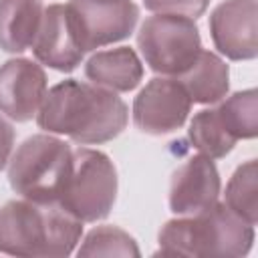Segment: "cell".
Wrapping results in <instances>:
<instances>
[{
    "mask_svg": "<svg viewBox=\"0 0 258 258\" xmlns=\"http://www.w3.org/2000/svg\"><path fill=\"white\" fill-rule=\"evenodd\" d=\"M220 173L214 159L206 155H194L179 165L169 183V208L175 216L198 214L218 202Z\"/></svg>",
    "mask_w": 258,
    "mask_h": 258,
    "instance_id": "obj_11",
    "label": "cell"
},
{
    "mask_svg": "<svg viewBox=\"0 0 258 258\" xmlns=\"http://www.w3.org/2000/svg\"><path fill=\"white\" fill-rule=\"evenodd\" d=\"M83 222L58 204L12 200L0 208V252L28 258H64L81 242Z\"/></svg>",
    "mask_w": 258,
    "mask_h": 258,
    "instance_id": "obj_2",
    "label": "cell"
},
{
    "mask_svg": "<svg viewBox=\"0 0 258 258\" xmlns=\"http://www.w3.org/2000/svg\"><path fill=\"white\" fill-rule=\"evenodd\" d=\"M85 77L107 91L129 93L143 79V64L129 46H117L95 52L85 64Z\"/></svg>",
    "mask_w": 258,
    "mask_h": 258,
    "instance_id": "obj_13",
    "label": "cell"
},
{
    "mask_svg": "<svg viewBox=\"0 0 258 258\" xmlns=\"http://www.w3.org/2000/svg\"><path fill=\"white\" fill-rule=\"evenodd\" d=\"M191 111V99L177 79H151L133 101V123L147 135H165L179 129Z\"/></svg>",
    "mask_w": 258,
    "mask_h": 258,
    "instance_id": "obj_8",
    "label": "cell"
},
{
    "mask_svg": "<svg viewBox=\"0 0 258 258\" xmlns=\"http://www.w3.org/2000/svg\"><path fill=\"white\" fill-rule=\"evenodd\" d=\"M64 6L83 52L129 38L139 20V8L133 0H69Z\"/></svg>",
    "mask_w": 258,
    "mask_h": 258,
    "instance_id": "obj_7",
    "label": "cell"
},
{
    "mask_svg": "<svg viewBox=\"0 0 258 258\" xmlns=\"http://www.w3.org/2000/svg\"><path fill=\"white\" fill-rule=\"evenodd\" d=\"M145 8L155 14H179L187 18H200L210 0H143Z\"/></svg>",
    "mask_w": 258,
    "mask_h": 258,
    "instance_id": "obj_20",
    "label": "cell"
},
{
    "mask_svg": "<svg viewBox=\"0 0 258 258\" xmlns=\"http://www.w3.org/2000/svg\"><path fill=\"white\" fill-rule=\"evenodd\" d=\"M137 44L149 69L165 77L181 75L202 50L196 20L179 14L149 16L139 28Z\"/></svg>",
    "mask_w": 258,
    "mask_h": 258,
    "instance_id": "obj_6",
    "label": "cell"
},
{
    "mask_svg": "<svg viewBox=\"0 0 258 258\" xmlns=\"http://www.w3.org/2000/svg\"><path fill=\"white\" fill-rule=\"evenodd\" d=\"M127 121V105L117 93L77 79L48 89L36 113L40 129L67 135L79 145L107 143L123 133Z\"/></svg>",
    "mask_w": 258,
    "mask_h": 258,
    "instance_id": "obj_1",
    "label": "cell"
},
{
    "mask_svg": "<svg viewBox=\"0 0 258 258\" xmlns=\"http://www.w3.org/2000/svg\"><path fill=\"white\" fill-rule=\"evenodd\" d=\"M254 244V226L226 204L165 222L159 230V254L177 256H246Z\"/></svg>",
    "mask_w": 258,
    "mask_h": 258,
    "instance_id": "obj_3",
    "label": "cell"
},
{
    "mask_svg": "<svg viewBox=\"0 0 258 258\" xmlns=\"http://www.w3.org/2000/svg\"><path fill=\"white\" fill-rule=\"evenodd\" d=\"M224 127L230 135L240 139H254L258 135V93L256 89L240 91L230 95L228 99L216 107Z\"/></svg>",
    "mask_w": 258,
    "mask_h": 258,
    "instance_id": "obj_17",
    "label": "cell"
},
{
    "mask_svg": "<svg viewBox=\"0 0 258 258\" xmlns=\"http://www.w3.org/2000/svg\"><path fill=\"white\" fill-rule=\"evenodd\" d=\"M117 200V169L109 155L97 149H73V165L58 206L81 222L109 216Z\"/></svg>",
    "mask_w": 258,
    "mask_h": 258,
    "instance_id": "obj_5",
    "label": "cell"
},
{
    "mask_svg": "<svg viewBox=\"0 0 258 258\" xmlns=\"http://www.w3.org/2000/svg\"><path fill=\"white\" fill-rule=\"evenodd\" d=\"M32 52L38 62L60 73H71L81 64L85 52L75 40L64 4H50L44 8Z\"/></svg>",
    "mask_w": 258,
    "mask_h": 258,
    "instance_id": "obj_12",
    "label": "cell"
},
{
    "mask_svg": "<svg viewBox=\"0 0 258 258\" xmlns=\"http://www.w3.org/2000/svg\"><path fill=\"white\" fill-rule=\"evenodd\" d=\"M79 256H121V258H139L141 252L133 236L117 226H99L87 234Z\"/></svg>",
    "mask_w": 258,
    "mask_h": 258,
    "instance_id": "obj_19",
    "label": "cell"
},
{
    "mask_svg": "<svg viewBox=\"0 0 258 258\" xmlns=\"http://www.w3.org/2000/svg\"><path fill=\"white\" fill-rule=\"evenodd\" d=\"M73 165V149L50 133L28 137L8 165L10 187L34 204H58Z\"/></svg>",
    "mask_w": 258,
    "mask_h": 258,
    "instance_id": "obj_4",
    "label": "cell"
},
{
    "mask_svg": "<svg viewBox=\"0 0 258 258\" xmlns=\"http://www.w3.org/2000/svg\"><path fill=\"white\" fill-rule=\"evenodd\" d=\"M234 214H238L248 224L258 222V165L256 159L242 163L226 185V202Z\"/></svg>",
    "mask_w": 258,
    "mask_h": 258,
    "instance_id": "obj_18",
    "label": "cell"
},
{
    "mask_svg": "<svg viewBox=\"0 0 258 258\" xmlns=\"http://www.w3.org/2000/svg\"><path fill=\"white\" fill-rule=\"evenodd\" d=\"M46 95V75L28 58H10L0 67V113L12 121H30Z\"/></svg>",
    "mask_w": 258,
    "mask_h": 258,
    "instance_id": "obj_10",
    "label": "cell"
},
{
    "mask_svg": "<svg viewBox=\"0 0 258 258\" xmlns=\"http://www.w3.org/2000/svg\"><path fill=\"white\" fill-rule=\"evenodd\" d=\"M179 85L189 95L191 103L212 105L220 103L230 89V69L212 50H200L196 60L177 77Z\"/></svg>",
    "mask_w": 258,
    "mask_h": 258,
    "instance_id": "obj_14",
    "label": "cell"
},
{
    "mask_svg": "<svg viewBox=\"0 0 258 258\" xmlns=\"http://www.w3.org/2000/svg\"><path fill=\"white\" fill-rule=\"evenodd\" d=\"M42 12V0H0V48L12 54L30 48Z\"/></svg>",
    "mask_w": 258,
    "mask_h": 258,
    "instance_id": "obj_15",
    "label": "cell"
},
{
    "mask_svg": "<svg viewBox=\"0 0 258 258\" xmlns=\"http://www.w3.org/2000/svg\"><path fill=\"white\" fill-rule=\"evenodd\" d=\"M210 34L220 54L230 60H252L258 54L256 0H226L210 14Z\"/></svg>",
    "mask_w": 258,
    "mask_h": 258,
    "instance_id": "obj_9",
    "label": "cell"
},
{
    "mask_svg": "<svg viewBox=\"0 0 258 258\" xmlns=\"http://www.w3.org/2000/svg\"><path fill=\"white\" fill-rule=\"evenodd\" d=\"M187 137L191 145L210 159L226 157L236 145V139L224 127L216 109H204L196 113L187 129Z\"/></svg>",
    "mask_w": 258,
    "mask_h": 258,
    "instance_id": "obj_16",
    "label": "cell"
},
{
    "mask_svg": "<svg viewBox=\"0 0 258 258\" xmlns=\"http://www.w3.org/2000/svg\"><path fill=\"white\" fill-rule=\"evenodd\" d=\"M12 145H14V129L4 117H0V171L10 161Z\"/></svg>",
    "mask_w": 258,
    "mask_h": 258,
    "instance_id": "obj_21",
    "label": "cell"
}]
</instances>
